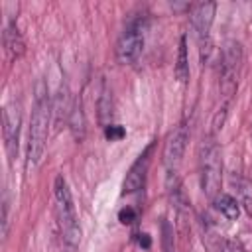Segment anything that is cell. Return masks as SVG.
<instances>
[{
  "label": "cell",
  "mask_w": 252,
  "mask_h": 252,
  "mask_svg": "<svg viewBox=\"0 0 252 252\" xmlns=\"http://www.w3.org/2000/svg\"><path fill=\"white\" fill-rule=\"evenodd\" d=\"M240 65H242V45L234 39L226 41L224 47H222V53H220V89L224 93V102L230 100V96L234 94L236 91V77H238V71H240Z\"/></svg>",
  "instance_id": "cell-5"
},
{
  "label": "cell",
  "mask_w": 252,
  "mask_h": 252,
  "mask_svg": "<svg viewBox=\"0 0 252 252\" xmlns=\"http://www.w3.org/2000/svg\"><path fill=\"white\" fill-rule=\"evenodd\" d=\"M118 220H120L122 224H134V222L138 220V211H136L134 207L126 205V207H122V209L118 211Z\"/></svg>",
  "instance_id": "cell-19"
},
{
  "label": "cell",
  "mask_w": 252,
  "mask_h": 252,
  "mask_svg": "<svg viewBox=\"0 0 252 252\" xmlns=\"http://www.w3.org/2000/svg\"><path fill=\"white\" fill-rule=\"evenodd\" d=\"M67 124L71 128V134L75 136V140L81 142L85 138V130H87V120H85V110H83L81 96L73 100V108H71V114H69Z\"/></svg>",
  "instance_id": "cell-11"
},
{
  "label": "cell",
  "mask_w": 252,
  "mask_h": 252,
  "mask_svg": "<svg viewBox=\"0 0 252 252\" xmlns=\"http://www.w3.org/2000/svg\"><path fill=\"white\" fill-rule=\"evenodd\" d=\"M51 116L53 114H51V98L47 94V85L39 79L35 85V96L30 116V130H28V165H37L43 158Z\"/></svg>",
  "instance_id": "cell-1"
},
{
  "label": "cell",
  "mask_w": 252,
  "mask_h": 252,
  "mask_svg": "<svg viewBox=\"0 0 252 252\" xmlns=\"http://www.w3.org/2000/svg\"><path fill=\"white\" fill-rule=\"evenodd\" d=\"M175 79L179 83H187L189 79V57H187V35H181L179 49H177V63L173 67Z\"/></svg>",
  "instance_id": "cell-16"
},
{
  "label": "cell",
  "mask_w": 252,
  "mask_h": 252,
  "mask_svg": "<svg viewBox=\"0 0 252 252\" xmlns=\"http://www.w3.org/2000/svg\"><path fill=\"white\" fill-rule=\"evenodd\" d=\"M224 252H246V250L242 248V244H240V242H236V240H228V242H226Z\"/></svg>",
  "instance_id": "cell-22"
},
{
  "label": "cell",
  "mask_w": 252,
  "mask_h": 252,
  "mask_svg": "<svg viewBox=\"0 0 252 252\" xmlns=\"http://www.w3.org/2000/svg\"><path fill=\"white\" fill-rule=\"evenodd\" d=\"M161 248L163 252H175V238H173V226L169 220H161Z\"/></svg>",
  "instance_id": "cell-18"
},
{
  "label": "cell",
  "mask_w": 252,
  "mask_h": 252,
  "mask_svg": "<svg viewBox=\"0 0 252 252\" xmlns=\"http://www.w3.org/2000/svg\"><path fill=\"white\" fill-rule=\"evenodd\" d=\"M138 244L144 246V248H150V246H152V238H150V234L140 232V234H138Z\"/></svg>",
  "instance_id": "cell-23"
},
{
  "label": "cell",
  "mask_w": 252,
  "mask_h": 252,
  "mask_svg": "<svg viewBox=\"0 0 252 252\" xmlns=\"http://www.w3.org/2000/svg\"><path fill=\"white\" fill-rule=\"evenodd\" d=\"M8 232V199L4 197V203H2V234L6 236Z\"/></svg>",
  "instance_id": "cell-21"
},
{
  "label": "cell",
  "mask_w": 252,
  "mask_h": 252,
  "mask_svg": "<svg viewBox=\"0 0 252 252\" xmlns=\"http://www.w3.org/2000/svg\"><path fill=\"white\" fill-rule=\"evenodd\" d=\"M187 140H189V132H187V126L183 122L177 124L169 132V136L165 140V146H163V165H165L167 173L177 171V167L183 159V154H185Z\"/></svg>",
  "instance_id": "cell-8"
},
{
  "label": "cell",
  "mask_w": 252,
  "mask_h": 252,
  "mask_svg": "<svg viewBox=\"0 0 252 252\" xmlns=\"http://www.w3.org/2000/svg\"><path fill=\"white\" fill-rule=\"evenodd\" d=\"M98 118H100V124L104 128L110 124V118H112V96H110L108 87H102V93H100V98H98Z\"/></svg>",
  "instance_id": "cell-17"
},
{
  "label": "cell",
  "mask_w": 252,
  "mask_h": 252,
  "mask_svg": "<svg viewBox=\"0 0 252 252\" xmlns=\"http://www.w3.org/2000/svg\"><path fill=\"white\" fill-rule=\"evenodd\" d=\"M104 136H106V140L114 142V140L124 138V136H126V130H124L122 126H118V124H108V126L104 128Z\"/></svg>",
  "instance_id": "cell-20"
},
{
  "label": "cell",
  "mask_w": 252,
  "mask_h": 252,
  "mask_svg": "<svg viewBox=\"0 0 252 252\" xmlns=\"http://www.w3.org/2000/svg\"><path fill=\"white\" fill-rule=\"evenodd\" d=\"M232 183L236 187V201L238 205L252 217V181L244 177H232Z\"/></svg>",
  "instance_id": "cell-15"
},
{
  "label": "cell",
  "mask_w": 252,
  "mask_h": 252,
  "mask_svg": "<svg viewBox=\"0 0 252 252\" xmlns=\"http://www.w3.org/2000/svg\"><path fill=\"white\" fill-rule=\"evenodd\" d=\"M53 197H55V213H57L63 244H65L67 252H75L77 246H79V240H81V226H79V220H77V211H75L73 195H71L69 185H67L63 175L55 177Z\"/></svg>",
  "instance_id": "cell-2"
},
{
  "label": "cell",
  "mask_w": 252,
  "mask_h": 252,
  "mask_svg": "<svg viewBox=\"0 0 252 252\" xmlns=\"http://www.w3.org/2000/svg\"><path fill=\"white\" fill-rule=\"evenodd\" d=\"M4 47L8 49V53L12 57H20L24 53V39L16 28L14 22H10L6 28H4Z\"/></svg>",
  "instance_id": "cell-14"
},
{
  "label": "cell",
  "mask_w": 252,
  "mask_h": 252,
  "mask_svg": "<svg viewBox=\"0 0 252 252\" xmlns=\"http://www.w3.org/2000/svg\"><path fill=\"white\" fill-rule=\"evenodd\" d=\"M199 175H201V189L213 201L220 193V177H222V159L220 148L215 140V134L203 138L199 148Z\"/></svg>",
  "instance_id": "cell-3"
},
{
  "label": "cell",
  "mask_w": 252,
  "mask_h": 252,
  "mask_svg": "<svg viewBox=\"0 0 252 252\" xmlns=\"http://www.w3.org/2000/svg\"><path fill=\"white\" fill-rule=\"evenodd\" d=\"M213 205H215V209L224 217V219H228V220H236L238 219V215H240V205H238V201L232 197V195H228V193H219L215 199H213Z\"/></svg>",
  "instance_id": "cell-13"
},
{
  "label": "cell",
  "mask_w": 252,
  "mask_h": 252,
  "mask_svg": "<svg viewBox=\"0 0 252 252\" xmlns=\"http://www.w3.org/2000/svg\"><path fill=\"white\" fill-rule=\"evenodd\" d=\"M203 244L209 248V252H224L226 248V242L222 240L220 232L205 215H203Z\"/></svg>",
  "instance_id": "cell-12"
},
{
  "label": "cell",
  "mask_w": 252,
  "mask_h": 252,
  "mask_svg": "<svg viewBox=\"0 0 252 252\" xmlns=\"http://www.w3.org/2000/svg\"><path fill=\"white\" fill-rule=\"evenodd\" d=\"M20 124H22V106L18 100H10L2 110V132H4V144L10 159L16 158V152H18Z\"/></svg>",
  "instance_id": "cell-7"
},
{
  "label": "cell",
  "mask_w": 252,
  "mask_h": 252,
  "mask_svg": "<svg viewBox=\"0 0 252 252\" xmlns=\"http://www.w3.org/2000/svg\"><path fill=\"white\" fill-rule=\"evenodd\" d=\"M71 108H73V100H71V94H69V87L59 85L57 94L51 100V114H53L55 124H61V120H69Z\"/></svg>",
  "instance_id": "cell-10"
},
{
  "label": "cell",
  "mask_w": 252,
  "mask_h": 252,
  "mask_svg": "<svg viewBox=\"0 0 252 252\" xmlns=\"http://www.w3.org/2000/svg\"><path fill=\"white\" fill-rule=\"evenodd\" d=\"M154 150V144H150L140 156L138 159L130 165L126 177H124V183H122V189L124 193H136L138 189H142L144 181H146V173H148V165H150V154Z\"/></svg>",
  "instance_id": "cell-9"
},
{
  "label": "cell",
  "mask_w": 252,
  "mask_h": 252,
  "mask_svg": "<svg viewBox=\"0 0 252 252\" xmlns=\"http://www.w3.org/2000/svg\"><path fill=\"white\" fill-rule=\"evenodd\" d=\"M215 10L217 4L215 2H199L191 8V26L197 37V43L201 49H209V37H211V28H213V20H215Z\"/></svg>",
  "instance_id": "cell-6"
},
{
  "label": "cell",
  "mask_w": 252,
  "mask_h": 252,
  "mask_svg": "<svg viewBox=\"0 0 252 252\" xmlns=\"http://www.w3.org/2000/svg\"><path fill=\"white\" fill-rule=\"evenodd\" d=\"M146 30H148V18L146 14H132V18L126 22L118 41H116V59L122 65H136L144 51L146 41Z\"/></svg>",
  "instance_id": "cell-4"
}]
</instances>
